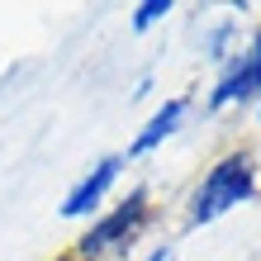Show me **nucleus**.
Wrapping results in <instances>:
<instances>
[{"label":"nucleus","instance_id":"nucleus-4","mask_svg":"<svg viewBox=\"0 0 261 261\" xmlns=\"http://www.w3.org/2000/svg\"><path fill=\"white\" fill-rule=\"evenodd\" d=\"M119 171H124V157H119V152L100 157V162L67 190V199H62V219H90V214H100L105 199H110V190H114V180H119Z\"/></svg>","mask_w":261,"mask_h":261},{"label":"nucleus","instance_id":"nucleus-1","mask_svg":"<svg viewBox=\"0 0 261 261\" xmlns=\"http://www.w3.org/2000/svg\"><path fill=\"white\" fill-rule=\"evenodd\" d=\"M256 157L247 147H228L223 157H214V166L199 176V186L190 195V228H204V223H219L223 214L242 209L247 199L256 195Z\"/></svg>","mask_w":261,"mask_h":261},{"label":"nucleus","instance_id":"nucleus-5","mask_svg":"<svg viewBox=\"0 0 261 261\" xmlns=\"http://www.w3.org/2000/svg\"><path fill=\"white\" fill-rule=\"evenodd\" d=\"M186 114H190V100H186V95H171L166 105H157V114H152L147 124L138 128V138L128 143L124 162H128V157H147V152H157V147L166 143V138H171L180 124H186Z\"/></svg>","mask_w":261,"mask_h":261},{"label":"nucleus","instance_id":"nucleus-3","mask_svg":"<svg viewBox=\"0 0 261 261\" xmlns=\"http://www.w3.org/2000/svg\"><path fill=\"white\" fill-rule=\"evenodd\" d=\"M252 100H261V24L252 29V38L242 48H233L223 57V71H219V81L209 90L204 110L219 114L228 105H252Z\"/></svg>","mask_w":261,"mask_h":261},{"label":"nucleus","instance_id":"nucleus-8","mask_svg":"<svg viewBox=\"0 0 261 261\" xmlns=\"http://www.w3.org/2000/svg\"><path fill=\"white\" fill-rule=\"evenodd\" d=\"M53 261H76V256H71V252H62V256H53Z\"/></svg>","mask_w":261,"mask_h":261},{"label":"nucleus","instance_id":"nucleus-6","mask_svg":"<svg viewBox=\"0 0 261 261\" xmlns=\"http://www.w3.org/2000/svg\"><path fill=\"white\" fill-rule=\"evenodd\" d=\"M166 14H171V0H143V5H133L128 29H133V34H147V29H157Z\"/></svg>","mask_w":261,"mask_h":261},{"label":"nucleus","instance_id":"nucleus-2","mask_svg":"<svg viewBox=\"0 0 261 261\" xmlns=\"http://www.w3.org/2000/svg\"><path fill=\"white\" fill-rule=\"evenodd\" d=\"M147 219H152V204H147V190L138 186L128 199H119L110 214H100V219L90 223L81 238H76L71 256H76V261H100V256L128 252L133 242H138V233L147 228Z\"/></svg>","mask_w":261,"mask_h":261},{"label":"nucleus","instance_id":"nucleus-7","mask_svg":"<svg viewBox=\"0 0 261 261\" xmlns=\"http://www.w3.org/2000/svg\"><path fill=\"white\" fill-rule=\"evenodd\" d=\"M176 252H171V242H162V247H152L147 256H138V261H171Z\"/></svg>","mask_w":261,"mask_h":261}]
</instances>
